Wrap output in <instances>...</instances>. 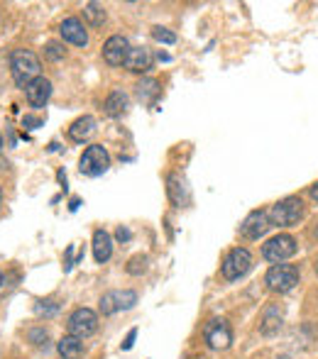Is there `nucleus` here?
<instances>
[{
	"instance_id": "1",
	"label": "nucleus",
	"mask_w": 318,
	"mask_h": 359,
	"mask_svg": "<svg viewBox=\"0 0 318 359\" xmlns=\"http://www.w3.org/2000/svg\"><path fill=\"white\" fill-rule=\"evenodd\" d=\"M39 69H42V64H39L37 54L29 52V49H15L10 54V72H13V79L18 86L27 88L34 79H39Z\"/></svg>"
},
{
	"instance_id": "2",
	"label": "nucleus",
	"mask_w": 318,
	"mask_h": 359,
	"mask_svg": "<svg viewBox=\"0 0 318 359\" xmlns=\"http://www.w3.org/2000/svg\"><path fill=\"white\" fill-rule=\"evenodd\" d=\"M301 217H304V203H301V198H294V196H289V198L274 203L270 210V220L274 222V225H281V227L296 225Z\"/></svg>"
},
{
	"instance_id": "3",
	"label": "nucleus",
	"mask_w": 318,
	"mask_h": 359,
	"mask_svg": "<svg viewBox=\"0 0 318 359\" xmlns=\"http://www.w3.org/2000/svg\"><path fill=\"white\" fill-rule=\"evenodd\" d=\"M108 166H110V156H108V151H105V147H100V144L88 147V149L84 151V156H81V161H79L81 174L91 176V179L105 174V171H108Z\"/></svg>"
},
{
	"instance_id": "4",
	"label": "nucleus",
	"mask_w": 318,
	"mask_h": 359,
	"mask_svg": "<svg viewBox=\"0 0 318 359\" xmlns=\"http://www.w3.org/2000/svg\"><path fill=\"white\" fill-rule=\"evenodd\" d=\"M267 286L277 293H286L299 284V269L294 264H274L265 276Z\"/></svg>"
},
{
	"instance_id": "5",
	"label": "nucleus",
	"mask_w": 318,
	"mask_h": 359,
	"mask_svg": "<svg viewBox=\"0 0 318 359\" xmlns=\"http://www.w3.org/2000/svg\"><path fill=\"white\" fill-rule=\"evenodd\" d=\"M204 340L211 350H228L230 342H233V330H230V325L223 318H213V320L206 323Z\"/></svg>"
},
{
	"instance_id": "6",
	"label": "nucleus",
	"mask_w": 318,
	"mask_h": 359,
	"mask_svg": "<svg viewBox=\"0 0 318 359\" xmlns=\"http://www.w3.org/2000/svg\"><path fill=\"white\" fill-rule=\"evenodd\" d=\"M294 252H296V242L291 235H277L262 247V257L267 262H274V264H281L284 259L294 257Z\"/></svg>"
},
{
	"instance_id": "7",
	"label": "nucleus",
	"mask_w": 318,
	"mask_h": 359,
	"mask_svg": "<svg viewBox=\"0 0 318 359\" xmlns=\"http://www.w3.org/2000/svg\"><path fill=\"white\" fill-rule=\"evenodd\" d=\"M250 266H252V255L245 247H235L223 259V276L228 281H235V279H240V276H245Z\"/></svg>"
},
{
	"instance_id": "8",
	"label": "nucleus",
	"mask_w": 318,
	"mask_h": 359,
	"mask_svg": "<svg viewBox=\"0 0 318 359\" xmlns=\"http://www.w3.org/2000/svg\"><path fill=\"white\" fill-rule=\"evenodd\" d=\"M69 332H72L74 337H88L93 335L95 330H98V316H95L91 308H79V311H74L72 316H69Z\"/></svg>"
},
{
	"instance_id": "9",
	"label": "nucleus",
	"mask_w": 318,
	"mask_h": 359,
	"mask_svg": "<svg viewBox=\"0 0 318 359\" xmlns=\"http://www.w3.org/2000/svg\"><path fill=\"white\" fill-rule=\"evenodd\" d=\"M138 303V293L125 288V291H108L100 298V313L103 316H113L118 311H130Z\"/></svg>"
},
{
	"instance_id": "10",
	"label": "nucleus",
	"mask_w": 318,
	"mask_h": 359,
	"mask_svg": "<svg viewBox=\"0 0 318 359\" xmlns=\"http://www.w3.org/2000/svg\"><path fill=\"white\" fill-rule=\"evenodd\" d=\"M270 227H272V220L265 210H252V213L242 220L240 232H242V237H247V240H260Z\"/></svg>"
},
{
	"instance_id": "11",
	"label": "nucleus",
	"mask_w": 318,
	"mask_h": 359,
	"mask_svg": "<svg viewBox=\"0 0 318 359\" xmlns=\"http://www.w3.org/2000/svg\"><path fill=\"white\" fill-rule=\"evenodd\" d=\"M128 52H130L128 39L120 37V34L110 37L108 42L103 44V59H105V64H110V67H123Z\"/></svg>"
},
{
	"instance_id": "12",
	"label": "nucleus",
	"mask_w": 318,
	"mask_h": 359,
	"mask_svg": "<svg viewBox=\"0 0 318 359\" xmlns=\"http://www.w3.org/2000/svg\"><path fill=\"white\" fill-rule=\"evenodd\" d=\"M25 95H27V103L32 105V108H44L49 95H52V83H49L44 76H39V79H34L32 83L25 88Z\"/></svg>"
},
{
	"instance_id": "13",
	"label": "nucleus",
	"mask_w": 318,
	"mask_h": 359,
	"mask_svg": "<svg viewBox=\"0 0 318 359\" xmlns=\"http://www.w3.org/2000/svg\"><path fill=\"white\" fill-rule=\"evenodd\" d=\"M125 69L133 74H145L152 69V54L145 47H130L128 57H125Z\"/></svg>"
},
{
	"instance_id": "14",
	"label": "nucleus",
	"mask_w": 318,
	"mask_h": 359,
	"mask_svg": "<svg viewBox=\"0 0 318 359\" xmlns=\"http://www.w3.org/2000/svg\"><path fill=\"white\" fill-rule=\"evenodd\" d=\"M59 32H62V37L67 39V42L77 44V47H86V44H88V34H86V29H84V22L77 18L64 20Z\"/></svg>"
},
{
	"instance_id": "15",
	"label": "nucleus",
	"mask_w": 318,
	"mask_h": 359,
	"mask_svg": "<svg viewBox=\"0 0 318 359\" xmlns=\"http://www.w3.org/2000/svg\"><path fill=\"white\" fill-rule=\"evenodd\" d=\"M110 255H113V240H110V235L105 230H95L93 232V257L98 264H103V262L110 259Z\"/></svg>"
},
{
	"instance_id": "16",
	"label": "nucleus",
	"mask_w": 318,
	"mask_h": 359,
	"mask_svg": "<svg viewBox=\"0 0 318 359\" xmlns=\"http://www.w3.org/2000/svg\"><path fill=\"white\" fill-rule=\"evenodd\" d=\"M95 130V120L91 118V115H84V118H79L77 123L69 128V137L74 140V142H84V140H88L91 135H93Z\"/></svg>"
},
{
	"instance_id": "17",
	"label": "nucleus",
	"mask_w": 318,
	"mask_h": 359,
	"mask_svg": "<svg viewBox=\"0 0 318 359\" xmlns=\"http://www.w3.org/2000/svg\"><path fill=\"white\" fill-rule=\"evenodd\" d=\"M57 350L64 359H81V355H84V342H81V337L67 335L59 340Z\"/></svg>"
},
{
	"instance_id": "18",
	"label": "nucleus",
	"mask_w": 318,
	"mask_h": 359,
	"mask_svg": "<svg viewBox=\"0 0 318 359\" xmlns=\"http://www.w3.org/2000/svg\"><path fill=\"white\" fill-rule=\"evenodd\" d=\"M169 198L174 201L176 205L186 203L189 201V191H186V181L181 179L179 174H171L169 176Z\"/></svg>"
},
{
	"instance_id": "19",
	"label": "nucleus",
	"mask_w": 318,
	"mask_h": 359,
	"mask_svg": "<svg viewBox=\"0 0 318 359\" xmlns=\"http://www.w3.org/2000/svg\"><path fill=\"white\" fill-rule=\"evenodd\" d=\"M125 108H128V95H125L123 90H113V93L108 95V100H105V113L118 118V115L125 113Z\"/></svg>"
},
{
	"instance_id": "20",
	"label": "nucleus",
	"mask_w": 318,
	"mask_h": 359,
	"mask_svg": "<svg viewBox=\"0 0 318 359\" xmlns=\"http://www.w3.org/2000/svg\"><path fill=\"white\" fill-rule=\"evenodd\" d=\"M138 95L143 103H152L154 98L159 95V83L154 79H145L138 83Z\"/></svg>"
},
{
	"instance_id": "21",
	"label": "nucleus",
	"mask_w": 318,
	"mask_h": 359,
	"mask_svg": "<svg viewBox=\"0 0 318 359\" xmlns=\"http://www.w3.org/2000/svg\"><path fill=\"white\" fill-rule=\"evenodd\" d=\"M84 18L88 20V25H93V27H100V25L105 22V10H103V5H98V3H86L84 5Z\"/></svg>"
},
{
	"instance_id": "22",
	"label": "nucleus",
	"mask_w": 318,
	"mask_h": 359,
	"mask_svg": "<svg viewBox=\"0 0 318 359\" xmlns=\"http://www.w3.org/2000/svg\"><path fill=\"white\" fill-rule=\"evenodd\" d=\"M262 332L265 335H272V332H277L281 327V316H279V311L277 308H270V311L265 313V318H262Z\"/></svg>"
},
{
	"instance_id": "23",
	"label": "nucleus",
	"mask_w": 318,
	"mask_h": 359,
	"mask_svg": "<svg viewBox=\"0 0 318 359\" xmlns=\"http://www.w3.org/2000/svg\"><path fill=\"white\" fill-rule=\"evenodd\" d=\"M145 271H147V257H143V255L133 257L128 264V274L140 276V274H145Z\"/></svg>"
},
{
	"instance_id": "24",
	"label": "nucleus",
	"mask_w": 318,
	"mask_h": 359,
	"mask_svg": "<svg viewBox=\"0 0 318 359\" xmlns=\"http://www.w3.org/2000/svg\"><path fill=\"white\" fill-rule=\"evenodd\" d=\"M152 37L161 44H174L176 42V34L169 32V29H164V27H152Z\"/></svg>"
},
{
	"instance_id": "25",
	"label": "nucleus",
	"mask_w": 318,
	"mask_h": 359,
	"mask_svg": "<svg viewBox=\"0 0 318 359\" xmlns=\"http://www.w3.org/2000/svg\"><path fill=\"white\" fill-rule=\"evenodd\" d=\"M34 311H37L39 316H54V313L59 311V303H54V301H39Z\"/></svg>"
},
{
	"instance_id": "26",
	"label": "nucleus",
	"mask_w": 318,
	"mask_h": 359,
	"mask_svg": "<svg viewBox=\"0 0 318 359\" xmlns=\"http://www.w3.org/2000/svg\"><path fill=\"white\" fill-rule=\"evenodd\" d=\"M47 57L54 59V62H57V59H62L64 57V47L59 42H49L47 44Z\"/></svg>"
},
{
	"instance_id": "27",
	"label": "nucleus",
	"mask_w": 318,
	"mask_h": 359,
	"mask_svg": "<svg viewBox=\"0 0 318 359\" xmlns=\"http://www.w3.org/2000/svg\"><path fill=\"white\" fill-rule=\"evenodd\" d=\"M29 340H34V345H47V330H32Z\"/></svg>"
},
{
	"instance_id": "28",
	"label": "nucleus",
	"mask_w": 318,
	"mask_h": 359,
	"mask_svg": "<svg viewBox=\"0 0 318 359\" xmlns=\"http://www.w3.org/2000/svg\"><path fill=\"white\" fill-rule=\"evenodd\" d=\"M135 337H138V330H130V332H128V337H125V342H123V350H133Z\"/></svg>"
},
{
	"instance_id": "29",
	"label": "nucleus",
	"mask_w": 318,
	"mask_h": 359,
	"mask_svg": "<svg viewBox=\"0 0 318 359\" xmlns=\"http://www.w3.org/2000/svg\"><path fill=\"white\" fill-rule=\"evenodd\" d=\"M22 125H25V128H39V125H42V120H39V118H29V115H25V118H22Z\"/></svg>"
},
{
	"instance_id": "30",
	"label": "nucleus",
	"mask_w": 318,
	"mask_h": 359,
	"mask_svg": "<svg viewBox=\"0 0 318 359\" xmlns=\"http://www.w3.org/2000/svg\"><path fill=\"white\" fill-rule=\"evenodd\" d=\"M118 240H123V242L130 240V230H128V227H118Z\"/></svg>"
},
{
	"instance_id": "31",
	"label": "nucleus",
	"mask_w": 318,
	"mask_h": 359,
	"mask_svg": "<svg viewBox=\"0 0 318 359\" xmlns=\"http://www.w3.org/2000/svg\"><path fill=\"white\" fill-rule=\"evenodd\" d=\"M311 198H314V201H318V181H316L314 186H311Z\"/></svg>"
},
{
	"instance_id": "32",
	"label": "nucleus",
	"mask_w": 318,
	"mask_h": 359,
	"mask_svg": "<svg viewBox=\"0 0 318 359\" xmlns=\"http://www.w3.org/2000/svg\"><path fill=\"white\" fill-rule=\"evenodd\" d=\"M0 201H3V191H0Z\"/></svg>"
},
{
	"instance_id": "33",
	"label": "nucleus",
	"mask_w": 318,
	"mask_h": 359,
	"mask_svg": "<svg viewBox=\"0 0 318 359\" xmlns=\"http://www.w3.org/2000/svg\"><path fill=\"white\" fill-rule=\"evenodd\" d=\"M0 284H3V274H0Z\"/></svg>"
},
{
	"instance_id": "34",
	"label": "nucleus",
	"mask_w": 318,
	"mask_h": 359,
	"mask_svg": "<svg viewBox=\"0 0 318 359\" xmlns=\"http://www.w3.org/2000/svg\"><path fill=\"white\" fill-rule=\"evenodd\" d=\"M0 147H3V137H0Z\"/></svg>"
},
{
	"instance_id": "35",
	"label": "nucleus",
	"mask_w": 318,
	"mask_h": 359,
	"mask_svg": "<svg viewBox=\"0 0 318 359\" xmlns=\"http://www.w3.org/2000/svg\"><path fill=\"white\" fill-rule=\"evenodd\" d=\"M316 237H318V227H316Z\"/></svg>"
},
{
	"instance_id": "36",
	"label": "nucleus",
	"mask_w": 318,
	"mask_h": 359,
	"mask_svg": "<svg viewBox=\"0 0 318 359\" xmlns=\"http://www.w3.org/2000/svg\"><path fill=\"white\" fill-rule=\"evenodd\" d=\"M316 271H318V264H316Z\"/></svg>"
}]
</instances>
